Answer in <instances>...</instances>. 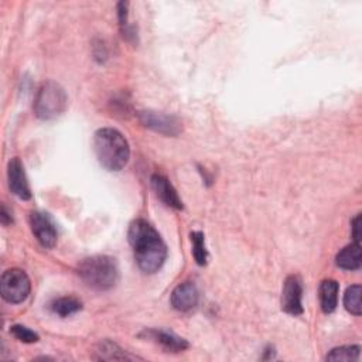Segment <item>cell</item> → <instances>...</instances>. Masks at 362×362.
Here are the masks:
<instances>
[{
  "instance_id": "14",
  "label": "cell",
  "mask_w": 362,
  "mask_h": 362,
  "mask_svg": "<svg viewBox=\"0 0 362 362\" xmlns=\"http://www.w3.org/2000/svg\"><path fill=\"white\" fill-rule=\"evenodd\" d=\"M338 290L339 286L335 280H324L320 284V304L324 313H332L338 303Z\"/></svg>"
},
{
  "instance_id": "21",
  "label": "cell",
  "mask_w": 362,
  "mask_h": 362,
  "mask_svg": "<svg viewBox=\"0 0 362 362\" xmlns=\"http://www.w3.org/2000/svg\"><path fill=\"white\" fill-rule=\"evenodd\" d=\"M351 228H352V238L355 243H359L361 240V214H358L352 222H351Z\"/></svg>"
},
{
  "instance_id": "3",
  "label": "cell",
  "mask_w": 362,
  "mask_h": 362,
  "mask_svg": "<svg viewBox=\"0 0 362 362\" xmlns=\"http://www.w3.org/2000/svg\"><path fill=\"white\" fill-rule=\"evenodd\" d=\"M78 273L89 287L99 291L112 288L119 279L116 259L106 255H98L82 260Z\"/></svg>"
},
{
  "instance_id": "12",
  "label": "cell",
  "mask_w": 362,
  "mask_h": 362,
  "mask_svg": "<svg viewBox=\"0 0 362 362\" xmlns=\"http://www.w3.org/2000/svg\"><path fill=\"white\" fill-rule=\"evenodd\" d=\"M151 187L156 192V195L168 206L174 209H182V201L180 199L175 188L168 181L167 177L161 174H154L151 177Z\"/></svg>"
},
{
  "instance_id": "6",
  "label": "cell",
  "mask_w": 362,
  "mask_h": 362,
  "mask_svg": "<svg viewBox=\"0 0 362 362\" xmlns=\"http://www.w3.org/2000/svg\"><path fill=\"white\" fill-rule=\"evenodd\" d=\"M31 230L35 235L37 240L44 247H54L57 243V228L48 214L41 211H33L30 214Z\"/></svg>"
},
{
  "instance_id": "9",
  "label": "cell",
  "mask_w": 362,
  "mask_h": 362,
  "mask_svg": "<svg viewBox=\"0 0 362 362\" xmlns=\"http://www.w3.org/2000/svg\"><path fill=\"white\" fill-rule=\"evenodd\" d=\"M7 178H8V187L14 195H17L20 199L31 198V189L24 173V167L17 157L8 161Z\"/></svg>"
},
{
  "instance_id": "16",
  "label": "cell",
  "mask_w": 362,
  "mask_h": 362,
  "mask_svg": "<svg viewBox=\"0 0 362 362\" xmlns=\"http://www.w3.org/2000/svg\"><path fill=\"white\" fill-rule=\"evenodd\" d=\"M81 308H82V303L75 297H59L51 304V310L61 317H68L71 314H75Z\"/></svg>"
},
{
  "instance_id": "17",
  "label": "cell",
  "mask_w": 362,
  "mask_h": 362,
  "mask_svg": "<svg viewBox=\"0 0 362 362\" xmlns=\"http://www.w3.org/2000/svg\"><path fill=\"white\" fill-rule=\"evenodd\" d=\"M361 354L359 345H344L331 349L327 355V361H358Z\"/></svg>"
},
{
  "instance_id": "18",
  "label": "cell",
  "mask_w": 362,
  "mask_h": 362,
  "mask_svg": "<svg viewBox=\"0 0 362 362\" xmlns=\"http://www.w3.org/2000/svg\"><path fill=\"white\" fill-rule=\"evenodd\" d=\"M344 305L354 315H361V286H349L344 294Z\"/></svg>"
},
{
  "instance_id": "5",
  "label": "cell",
  "mask_w": 362,
  "mask_h": 362,
  "mask_svg": "<svg viewBox=\"0 0 362 362\" xmlns=\"http://www.w3.org/2000/svg\"><path fill=\"white\" fill-rule=\"evenodd\" d=\"M31 290V283L27 273L21 269H8L1 274L0 291L1 297L11 304L23 303Z\"/></svg>"
},
{
  "instance_id": "4",
  "label": "cell",
  "mask_w": 362,
  "mask_h": 362,
  "mask_svg": "<svg viewBox=\"0 0 362 362\" xmlns=\"http://www.w3.org/2000/svg\"><path fill=\"white\" fill-rule=\"evenodd\" d=\"M68 105V96L65 89L54 82L48 81L42 83L37 92L34 100V112L37 117L42 120H52L64 113Z\"/></svg>"
},
{
  "instance_id": "10",
  "label": "cell",
  "mask_w": 362,
  "mask_h": 362,
  "mask_svg": "<svg viewBox=\"0 0 362 362\" xmlns=\"http://www.w3.org/2000/svg\"><path fill=\"white\" fill-rule=\"evenodd\" d=\"M170 301H171V305L181 313H187L195 308V305L198 304V290L195 284H192L191 281L178 284L173 290Z\"/></svg>"
},
{
  "instance_id": "2",
  "label": "cell",
  "mask_w": 362,
  "mask_h": 362,
  "mask_svg": "<svg viewBox=\"0 0 362 362\" xmlns=\"http://www.w3.org/2000/svg\"><path fill=\"white\" fill-rule=\"evenodd\" d=\"M93 151L100 165L109 171L122 170L130 157L127 140L119 130L112 127H103L95 133Z\"/></svg>"
},
{
  "instance_id": "7",
  "label": "cell",
  "mask_w": 362,
  "mask_h": 362,
  "mask_svg": "<svg viewBox=\"0 0 362 362\" xmlns=\"http://www.w3.org/2000/svg\"><path fill=\"white\" fill-rule=\"evenodd\" d=\"M139 119L146 127L165 136H177L181 130L180 122L177 120V117L170 115H164L153 110H143V112H139Z\"/></svg>"
},
{
  "instance_id": "19",
  "label": "cell",
  "mask_w": 362,
  "mask_h": 362,
  "mask_svg": "<svg viewBox=\"0 0 362 362\" xmlns=\"http://www.w3.org/2000/svg\"><path fill=\"white\" fill-rule=\"evenodd\" d=\"M191 242H192V255H194L195 262L199 266H204L208 259L204 233L202 232H191Z\"/></svg>"
},
{
  "instance_id": "13",
  "label": "cell",
  "mask_w": 362,
  "mask_h": 362,
  "mask_svg": "<svg viewBox=\"0 0 362 362\" xmlns=\"http://www.w3.org/2000/svg\"><path fill=\"white\" fill-rule=\"evenodd\" d=\"M335 263L339 269L344 270H356L361 267V245L351 243L338 252Z\"/></svg>"
},
{
  "instance_id": "11",
  "label": "cell",
  "mask_w": 362,
  "mask_h": 362,
  "mask_svg": "<svg viewBox=\"0 0 362 362\" xmlns=\"http://www.w3.org/2000/svg\"><path fill=\"white\" fill-rule=\"evenodd\" d=\"M140 337H146L148 339H153L154 342L163 345L165 349L174 351V352H180L188 348V342L181 338L180 335L167 331V329H161V328H150V329H144Z\"/></svg>"
},
{
  "instance_id": "20",
  "label": "cell",
  "mask_w": 362,
  "mask_h": 362,
  "mask_svg": "<svg viewBox=\"0 0 362 362\" xmlns=\"http://www.w3.org/2000/svg\"><path fill=\"white\" fill-rule=\"evenodd\" d=\"M10 334H13L18 341L25 342V344H33L38 341V334H35L34 331H31L30 328L16 324L10 328Z\"/></svg>"
},
{
  "instance_id": "1",
  "label": "cell",
  "mask_w": 362,
  "mask_h": 362,
  "mask_svg": "<svg viewBox=\"0 0 362 362\" xmlns=\"http://www.w3.org/2000/svg\"><path fill=\"white\" fill-rule=\"evenodd\" d=\"M127 239L133 247L137 266L144 273H156L165 262L167 246L160 233L144 219H136L130 223Z\"/></svg>"
},
{
  "instance_id": "8",
  "label": "cell",
  "mask_w": 362,
  "mask_h": 362,
  "mask_svg": "<svg viewBox=\"0 0 362 362\" xmlns=\"http://www.w3.org/2000/svg\"><path fill=\"white\" fill-rule=\"evenodd\" d=\"M301 294L303 284L300 277L296 274L288 276L281 291V310L290 315H300L303 313Z\"/></svg>"
},
{
  "instance_id": "15",
  "label": "cell",
  "mask_w": 362,
  "mask_h": 362,
  "mask_svg": "<svg viewBox=\"0 0 362 362\" xmlns=\"http://www.w3.org/2000/svg\"><path fill=\"white\" fill-rule=\"evenodd\" d=\"M98 355L95 356L96 359H102V361H127V359H139L137 356H133L127 352H124L117 344L109 341V339H105L102 341L96 351H95Z\"/></svg>"
},
{
  "instance_id": "22",
  "label": "cell",
  "mask_w": 362,
  "mask_h": 362,
  "mask_svg": "<svg viewBox=\"0 0 362 362\" xmlns=\"http://www.w3.org/2000/svg\"><path fill=\"white\" fill-rule=\"evenodd\" d=\"M0 219H1V223L3 225H8V223H11V216H10V214L7 212V208H6V205H3L1 206V214H0Z\"/></svg>"
}]
</instances>
